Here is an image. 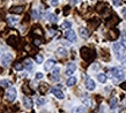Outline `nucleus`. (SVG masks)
<instances>
[{
    "mask_svg": "<svg viewBox=\"0 0 126 113\" xmlns=\"http://www.w3.org/2000/svg\"><path fill=\"white\" fill-rule=\"evenodd\" d=\"M110 73L112 74L111 76L113 77V80H115V81H122V80L124 79V72H123L122 68H119V67L111 68Z\"/></svg>",
    "mask_w": 126,
    "mask_h": 113,
    "instance_id": "1",
    "label": "nucleus"
},
{
    "mask_svg": "<svg viewBox=\"0 0 126 113\" xmlns=\"http://www.w3.org/2000/svg\"><path fill=\"white\" fill-rule=\"evenodd\" d=\"M12 60H13V56H12V53H9V52L4 53V54L1 56V58H0V62H1V65L5 66V67H7L8 65L11 64Z\"/></svg>",
    "mask_w": 126,
    "mask_h": 113,
    "instance_id": "2",
    "label": "nucleus"
},
{
    "mask_svg": "<svg viewBox=\"0 0 126 113\" xmlns=\"http://www.w3.org/2000/svg\"><path fill=\"white\" fill-rule=\"evenodd\" d=\"M16 96H17V90H16L14 87H11L8 89L7 94H6V97L9 102H14L16 99Z\"/></svg>",
    "mask_w": 126,
    "mask_h": 113,
    "instance_id": "3",
    "label": "nucleus"
},
{
    "mask_svg": "<svg viewBox=\"0 0 126 113\" xmlns=\"http://www.w3.org/2000/svg\"><path fill=\"white\" fill-rule=\"evenodd\" d=\"M65 37L66 39L71 43H74V42H77V34H75V31L72 30V29H68V30L65 32Z\"/></svg>",
    "mask_w": 126,
    "mask_h": 113,
    "instance_id": "4",
    "label": "nucleus"
},
{
    "mask_svg": "<svg viewBox=\"0 0 126 113\" xmlns=\"http://www.w3.org/2000/svg\"><path fill=\"white\" fill-rule=\"evenodd\" d=\"M112 49H113V52H115V54L117 56V58H118V60H120L122 53H123V51H124L123 46L120 45V43H115L113 46H112Z\"/></svg>",
    "mask_w": 126,
    "mask_h": 113,
    "instance_id": "5",
    "label": "nucleus"
},
{
    "mask_svg": "<svg viewBox=\"0 0 126 113\" xmlns=\"http://www.w3.org/2000/svg\"><path fill=\"white\" fill-rule=\"evenodd\" d=\"M77 71V65L74 64V62H69L67 66H66V75L67 76H71L73 75L74 73Z\"/></svg>",
    "mask_w": 126,
    "mask_h": 113,
    "instance_id": "6",
    "label": "nucleus"
},
{
    "mask_svg": "<svg viewBox=\"0 0 126 113\" xmlns=\"http://www.w3.org/2000/svg\"><path fill=\"white\" fill-rule=\"evenodd\" d=\"M84 85H86V89H87V90L93 91V90H95L96 83L93 79H89V77H88V79L86 80V84H84Z\"/></svg>",
    "mask_w": 126,
    "mask_h": 113,
    "instance_id": "7",
    "label": "nucleus"
},
{
    "mask_svg": "<svg viewBox=\"0 0 126 113\" xmlns=\"http://www.w3.org/2000/svg\"><path fill=\"white\" fill-rule=\"evenodd\" d=\"M51 92H52L54 97H57L58 99H64V98H65L64 92H63L60 89H58V88H52V89H51Z\"/></svg>",
    "mask_w": 126,
    "mask_h": 113,
    "instance_id": "8",
    "label": "nucleus"
},
{
    "mask_svg": "<svg viewBox=\"0 0 126 113\" xmlns=\"http://www.w3.org/2000/svg\"><path fill=\"white\" fill-rule=\"evenodd\" d=\"M54 65H56V61L52 60V59H50V60H47L45 64H44V69H45L46 72H49V71H51V69L54 68Z\"/></svg>",
    "mask_w": 126,
    "mask_h": 113,
    "instance_id": "9",
    "label": "nucleus"
},
{
    "mask_svg": "<svg viewBox=\"0 0 126 113\" xmlns=\"http://www.w3.org/2000/svg\"><path fill=\"white\" fill-rule=\"evenodd\" d=\"M23 105L26 109H31L32 107V99L29 97H23Z\"/></svg>",
    "mask_w": 126,
    "mask_h": 113,
    "instance_id": "10",
    "label": "nucleus"
},
{
    "mask_svg": "<svg viewBox=\"0 0 126 113\" xmlns=\"http://www.w3.org/2000/svg\"><path fill=\"white\" fill-rule=\"evenodd\" d=\"M24 65H26V68H27L29 72L32 71V68H34V62H32L31 59H26V60H24Z\"/></svg>",
    "mask_w": 126,
    "mask_h": 113,
    "instance_id": "11",
    "label": "nucleus"
},
{
    "mask_svg": "<svg viewBox=\"0 0 126 113\" xmlns=\"http://www.w3.org/2000/svg\"><path fill=\"white\" fill-rule=\"evenodd\" d=\"M75 83H77V77L71 76V77H68V80L66 81V85H67V87H73Z\"/></svg>",
    "mask_w": 126,
    "mask_h": 113,
    "instance_id": "12",
    "label": "nucleus"
},
{
    "mask_svg": "<svg viewBox=\"0 0 126 113\" xmlns=\"http://www.w3.org/2000/svg\"><path fill=\"white\" fill-rule=\"evenodd\" d=\"M79 34L82 38H88V36H89V32L86 28H79Z\"/></svg>",
    "mask_w": 126,
    "mask_h": 113,
    "instance_id": "13",
    "label": "nucleus"
},
{
    "mask_svg": "<svg viewBox=\"0 0 126 113\" xmlns=\"http://www.w3.org/2000/svg\"><path fill=\"white\" fill-rule=\"evenodd\" d=\"M7 20H8V23H9L11 26H14V24H16V23L19 22V19H17L16 16H8Z\"/></svg>",
    "mask_w": 126,
    "mask_h": 113,
    "instance_id": "14",
    "label": "nucleus"
},
{
    "mask_svg": "<svg viewBox=\"0 0 126 113\" xmlns=\"http://www.w3.org/2000/svg\"><path fill=\"white\" fill-rule=\"evenodd\" d=\"M59 73H60V68L59 67L53 68V72H52V79L57 80L58 77H59Z\"/></svg>",
    "mask_w": 126,
    "mask_h": 113,
    "instance_id": "15",
    "label": "nucleus"
},
{
    "mask_svg": "<svg viewBox=\"0 0 126 113\" xmlns=\"http://www.w3.org/2000/svg\"><path fill=\"white\" fill-rule=\"evenodd\" d=\"M45 103H46V100H45V98L44 97H38L37 99H36V105L37 106H43Z\"/></svg>",
    "mask_w": 126,
    "mask_h": 113,
    "instance_id": "16",
    "label": "nucleus"
},
{
    "mask_svg": "<svg viewBox=\"0 0 126 113\" xmlns=\"http://www.w3.org/2000/svg\"><path fill=\"white\" fill-rule=\"evenodd\" d=\"M97 79H98V81L101 83H105V82H107V80H108V77H107V75H105V74H102V73H101V74H98V75H97Z\"/></svg>",
    "mask_w": 126,
    "mask_h": 113,
    "instance_id": "17",
    "label": "nucleus"
},
{
    "mask_svg": "<svg viewBox=\"0 0 126 113\" xmlns=\"http://www.w3.org/2000/svg\"><path fill=\"white\" fill-rule=\"evenodd\" d=\"M57 54L58 56H64L67 54V51H66L65 47H59V49L57 50Z\"/></svg>",
    "mask_w": 126,
    "mask_h": 113,
    "instance_id": "18",
    "label": "nucleus"
},
{
    "mask_svg": "<svg viewBox=\"0 0 126 113\" xmlns=\"http://www.w3.org/2000/svg\"><path fill=\"white\" fill-rule=\"evenodd\" d=\"M86 112V109L83 106H77L75 109L73 110V113H84Z\"/></svg>",
    "mask_w": 126,
    "mask_h": 113,
    "instance_id": "19",
    "label": "nucleus"
},
{
    "mask_svg": "<svg viewBox=\"0 0 126 113\" xmlns=\"http://www.w3.org/2000/svg\"><path fill=\"white\" fill-rule=\"evenodd\" d=\"M47 20H49L50 22H52V23H56L58 21L57 16L54 15V14H49V15H47Z\"/></svg>",
    "mask_w": 126,
    "mask_h": 113,
    "instance_id": "20",
    "label": "nucleus"
},
{
    "mask_svg": "<svg viewBox=\"0 0 126 113\" xmlns=\"http://www.w3.org/2000/svg\"><path fill=\"white\" fill-rule=\"evenodd\" d=\"M9 84H11L9 80H1V81H0V85H1V87H4V88H7Z\"/></svg>",
    "mask_w": 126,
    "mask_h": 113,
    "instance_id": "21",
    "label": "nucleus"
},
{
    "mask_svg": "<svg viewBox=\"0 0 126 113\" xmlns=\"http://www.w3.org/2000/svg\"><path fill=\"white\" fill-rule=\"evenodd\" d=\"M117 102H118V99H117V98H112V99H111V102H110V107L112 110L115 109L116 106H117Z\"/></svg>",
    "mask_w": 126,
    "mask_h": 113,
    "instance_id": "22",
    "label": "nucleus"
},
{
    "mask_svg": "<svg viewBox=\"0 0 126 113\" xmlns=\"http://www.w3.org/2000/svg\"><path fill=\"white\" fill-rule=\"evenodd\" d=\"M119 43H120V45L123 46V49L126 50V36H124V35H123L122 39H120V42H119Z\"/></svg>",
    "mask_w": 126,
    "mask_h": 113,
    "instance_id": "23",
    "label": "nucleus"
},
{
    "mask_svg": "<svg viewBox=\"0 0 126 113\" xmlns=\"http://www.w3.org/2000/svg\"><path fill=\"white\" fill-rule=\"evenodd\" d=\"M71 27H72V23L68 22V21H65V22L63 23V28L64 29H71Z\"/></svg>",
    "mask_w": 126,
    "mask_h": 113,
    "instance_id": "24",
    "label": "nucleus"
},
{
    "mask_svg": "<svg viewBox=\"0 0 126 113\" xmlns=\"http://www.w3.org/2000/svg\"><path fill=\"white\" fill-rule=\"evenodd\" d=\"M43 60H44V58H43L42 54H38V56H36V61H37V64H42Z\"/></svg>",
    "mask_w": 126,
    "mask_h": 113,
    "instance_id": "25",
    "label": "nucleus"
},
{
    "mask_svg": "<svg viewBox=\"0 0 126 113\" xmlns=\"http://www.w3.org/2000/svg\"><path fill=\"white\" fill-rule=\"evenodd\" d=\"M82 102H83V104L86 106H89V105H90V99H89V98H87V97H83V98H82Z\"/></svg>",
    "mask_w": 126,
    "mask_h": 113,
    "instance_id": "26",
    "label": "nucleus"
},
{
    "mask_svg": "<svg viewBox=\"0 0 126 113\" xmlns=\"http://www.w3.org/2000/svg\"><path fill=\"white\" fill-rule=\"evenodd\" d=\"M22 9H23L22 7H14V8H12V12H14V13H21Z\"/></svg>",
    "mask_w": 126,
    "mask_h": 113,
    "instance_id": "27",
    "label": "nucleus"
},
{
    "mask_svg": "<svg viewBox=\"0 0 126 113\" xmlns=\"http://www.w3.org/2000/svg\"><path fill=\"white\" fill-rule=\"evenodd\" d=\"M43 73H41V72H38V73H36V75H35V79L36 80H42L43 79Z\"/></svg>",
    "mask_w": 126,
    "mask_h": 113,
    "instance_id": "28",
    "label": "nucleus"
},
{
    "mask_svg": "<svg viewBox=\"0 0 126 113\" xmlns=\"http://www.w3.org/2000/svg\"><path fill=\"white\" fill-rule=\"evenodd\" d=\"M23 68H24V67H23L21 64H16L15 65V71H22Z\"/></svg>",
    "mask_w": 126,
    "mask_h": 113,
    "instance_id": "29",
    "label": "nucleus"
},
{
    "mask_svg": "<svg viewBox=\"0 0 126 113\" xmlns=\"http://www.w3.org/2000/svg\"><path fill=\"white\" fill-rule=\"evenodd\" d=\"M32 17H34V19H37V17H38V11H37V9H34V11H32Z\"/></svg>",
    "mask_w": 126,
    "mask_h": 113,
    "instance_id": "30",
    "label": "nucleus"
},
{
    "mask_svg": "<svg viewBox=\"0 0 126 113\" xmlns=\"http://www.w3.org/2000/svg\"><path fill=\"white\" fill-rule=\"evenodd\" d=\"M50 4L52 5V6H54V7H56V6H57V5L59 4V0H50Z\"/></svg>",
    "mask_w": 126,
    "mask_h": 113,
    "instance_id": "31",
    "label": "nucleus"
},
{
    "mask_svg": "<svg viewBox=\"0 0 126 113\" xmlns=\"http://www.w3.org/2000/svg\"><path fill=\"white\" fill-rule=\"evenodd\" d=\"M112 4L115 5V6H120V4H122V0H112Z\"/></svg>",
    "mask_w": 126,
    "mask_h": 113,
    "instance_id": "32",
    "label": "nucleus"
},
{
    "mask_svg": "<svg viewBox=\"0 0 126 113\" xmlns=\"http://www.w3.org/2000/svg\"><path fill=\"white\" fill-rule=\"evenodd\" d=\"M93 71H96V69H98V65L95 64V65H93V67H92Z\"/></svg>",
    "mask_w": 126,
    "mask_h": 113,
    "instance_id": "33",
    "label": "nucleus"
},
{
    "mask_svg": "<svg viewBox=\"0 0 126 113\" xmlns=\"http://www.w3.org/2000/svg\"><path fill=\"white\" fill-rule=\"evenodd\" d=\"M122 14H123V15H124V17H126V7H125V8H124V9H123V11H122Z\"/></svg>",
    "mask_w": 126,
    "mask_h": 113,
    "instance_id": "34",
    "label": "nucleus"
}]
</instances>
